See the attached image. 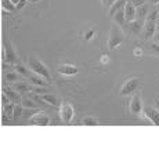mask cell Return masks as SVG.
Listing matches in <instances>:
<instances>
[{
  "instance_id": "cell-2",
  "label": "cell",
  "mask_w": 159,
  "mask_h": 159,
  "mask_svg": "<svg viewBox=\"0 0 159 159\" xmlns=\"http://www.w3.org/2000/svg\"><path fill=\"white\" fill-rule=\"evenodd\" d=\"M125 40V33L122 28L119 25H114L111 26V30H109V38H108V48L109 50H116Z\"/></svg>"
},
{
  "instance_id": "cell-27",
  "label": "cell",
  "mask_w": 159,
  "mask_h": 159,
  "mask_svg": "<svg viewBox=\"0 0 159 159\" xmlns=\"http://www.w3.org/2000/svg\"><path fill=\"white\" fill-rule=\"evenodd\" d=\"M22 112H24V107H22V104H15L14 116H13V118H15V119L21 118V116H22Z\"/></svg>"
},
{
  "instance_id": "cell-35",
  "label": "cell",
  "mask_w": 159,
  "mask_h": 159,
  "mask_svg": "<svg viewBox=\"0 0 159 159\" xmlns=\"http://www.w3.org/2000/svg\"><path fill=\"white\" fill-rule=\"evenodd\" d=\"M151 46H152V48H154V51L157 54H159V46L157 44V43H151Z\"/></svg>"
},
{
  "instance_id": "cell-26",
  "label": "cell",
  "mask_w": 159,
  "mask_h": 159,
  "mask_svg": "<svg viewBox=\"0 0 159 159\" xmlns=\"http://www.w3.org/2000/svg\"><path fill=\"white\" fill-rule=\"evenodd\" d=\"M15 71L20 73V75H22V76H30L32 75V73L29 72V69L26 68V66L21 65V64H17V65H15Z\"/></svg>"
},
{
  "instance_id": "cell-24",
  "label": "cell",
  "mask_w": 159,
  "mask_h": 159,
  "mask_svg": "<svg viewBox=\"0 0 159 159\" xmlns=\"http://www.w3.org/2000/svg\"><path fill=\"white\" fill-rule=\"evenodd\" d=\"M14 108H15V102L7 104V105L3 107V114L7 116H14Z\"/></svg>"
},
{
  "instance_id": "cell-33",
  "label": "cell",
  "mask_w": 159,
  "mask_h": 159,
  "mask_svg": "<svg viewBox=\"0 0 159 159\" xmlns=\"http://www.w3.org/2000/svg\"><path fill=\"white\" fill-rule=\"evenodd\" d=\"M26 4V0H20V3L17 4V10H22Z\"/></svg>"
},
{
  "instance_id": "cell-12",
  "label": "cell",
  "mask_w": 159,
  "mask_h": 159,
  "mask_svg": "<svg viewBox=\"0 0 159 159\" xmlns=\"http://www.w3.org/2000/svg\"><path fill=\"white\" fill-rule=\"evenodd\" d=\"M33 87L35 86H33L32 83L28 84V83H25V82H15L14 86H13V89L17 90L18 93H32Z\"/></svg>"
},
{
  "instance_id": "cell-21",
  "label": "cell",
  "mask_w": 159,
  "mask_h": 159,
  "mask_svg": "<svg viewBox=\"0 0 159 159\" xmlns=\"http://www.w3.org/2000/svg\"><path fill=\"white\" fill-rule=\"evenodd\" d=\"M2 7L4 11H14L17 10V6L11 0H2Z\"/></svg>"
},
{
  "instance_id": "cell-23",
  "label": "cell",
  "mask_w": 159,
  "mask_h": 159,
  "mask_svg": "<svg viewBox=\"0 0 159 159\" xmlns=\"http://www.w3.org/2000/svg\"><path fill=\"white\" fill-rule=\"evenodd\" d=\"M82 125H83V126H97L98 120H97L96 118H93V116H86V118H83V120H82Z\"/></svg>"
},
{
  "instance_id": "cell-13",
  "label": "cell",
  "mask_w": 159,
  "mask_h": 159,
  "mask_svg": "<svg viewBox=\"0 0 159 159\" xmlns=\"http://www.w3.org/2000/svg\"><path fill=\"white\" fill-rule=\"evenodd\" d=\"M28 79L33 86H42V87L48 86V82L44 78H42L40 75H38V73H32L30 76H28Z\"/></svg>"
},
{
  "instance_id": "cell-5",
  "label": "cell",
  "mask_w": 159,
  "mask_h": 159,
  "mask_svg": "<svg viewBox=\"0 0 159 159\" xmlns=\"http://www.w3.org/2000/svg\"><path fill=\"white\" fill-rule=\"evenodd\" d=\"M60 118L62 122L69 123L73 118V107L68 102H62L60 107Z\"/></svg>"
},
{
  "instance_id": "cell-10",
  "label": "cell",
  "mask_w": 159,
  "mask_h": 159,
  "mask_svg": "<svg viewBox=\"0 0 159 159\" xmlns=\"http://www.w3.org/2000/svg\"><path fill=\"white\" fill-rule=\"evenodd\" d=\"M155 32H157V22L155 21H148L145 20L144 24V38L148 40V39H152L155 36Z\"/></svg>"
},
{
  "instance_id": "cell-22",
  "label": "cell",
  "mask_w": 159,
  "mask_h": 159,
  "mask_svg": "<svg viewBox=\"0 0 159 159\" xmlns=\"http://www.w3.org/2000/svg\"><path fill=\"white\" fill-rule=\"evenodd\" d=\"M39 111V108H24V112H22V118L25 119H30L33 115H36Z\"/></svg>"
},
{
  "instance_id": "cell-30",
  "label": "cell",
  "mask_w": 159,
  "mask_h": 159,
  "mask_svg": "<svg viewBox=\"0 0 159 159\" xmlns=\"http://www.w3.org/2000/svg\"><path fill=\"white\" fill-rule=\"evenodd\" d=\"M10 102H13V101L10 100V97H8L6 93H3V94H2V104H3V107L7 105V104H10Z\"/></svg>"
},
{
  "instance_id": "cell-15",
  "label": "cell",
  "mask_w": 159,
  "mask_h": 159,
  "mask_svg": "<svg viewBox=\"0 0 159 159\" xmlns=\"http://www.w3.org/2000/svg\"><path fill=\"white\" fill-rule=\"evenodd\" d=\"M42 100H43L46 104H48V105L60 107V100H58V97H56L54 94H51V93L42 94Z\"/></svg>"
},
{
  "instance_id": "cell-29",
  "label": "cell",
  "mask_w": 159,
  "mask_h": 159,
  "mask_svg": "<svg viewBox=\"0 0 159 159\" xmlns=\"http://www.w3.org/2000/svg\"><path fill=\"white\" fill-rule=\"evenodd\" d=\"M32 93H35V94H46V93H48V90L47 89H42V86H35Z\"/></svg>"
},
{
  "instance_id": "cell-8",
  "label": "cell",
  "mask_w": 159,
  "mask_h": 159,
  "mask_svg": "<svg viewBox=\"0 0 159 159\" xmlns=\"http://www.w3.org/2000/svg\"><path fill=\"white\" fill-rule=\"evenodd\" d=\"M57 72L61 73L64 76H72V75H76L79 72L78 66L76 65H71V64H62L57 68Z\"/></svg>"
},
{
  "instance_id": "cell-1",
  "label": "cell",
  "mask_w": 159,
  "mask_h": 159,
  "mask_svg": "<svg viewBox=\"0 0 159 159\" xmlns=\"http://www.w3.org/2000/svg\"><path fill=\"white\" fill-rule=\"evenodd\" d=\"M28 66L33 73H38V75H40L42 78H44L48 83H51V73H50V71H48L47 66H46L39 58L29 57L28 58Z\"/></svg>"
},
{
  "instance_id": "cell-16",
  "label": "cell",
  "mask_w": 159,
  "mask_h": 159,
  "mask_svg": "<svg viewBox=\"0 0 159 159\" xmlns=\"http://www.w3.org/2000/svg\"><path fill=\"white\" fill-rule=\"evenodd\" d=\"M112 18H114V22L116 24V25H119L120 28H123L125 24H126V18H125V8H122V10H119V11H116Z\"/></svg>"
},
{
  "instance_id": "cell-11",
  "label": "cell",
  "mask_w": 159,
  "mask_h": 159,
  "mask_svg": "<svg viewBox=\"0 0 159 159\" xmlns=\"http://www.w3.org/2000/svg\"><path fill=\"white\" fill-rule=\"evenodd\" d=\"M136 6L130 2H126V6H125V18H126V22H131V21L136 20Z\"/></svg>"
},
{
  "instance_id": "cell-36",
  "label": "cell",
  "mask_w": 159,
  "mask_h": 159,
  "mask_svg": "<svg viewBox=\"0 0 159 159\" xmlns=\"http://www.w3.org/2000/svg\"><path fill=\"white\" fill-rule=\"evenodd\" d=\"M93 30H87V32H86V36H84V38H86L87 39V40H89V39H90L91 38V36H93Z\"/></svg>"
},
{
  "instance_id": "cell-19",
  "label": "cell",
  "mask_w": 159,
  "mask_h": 159,
  "mask_svg": "<svg viewBox=\"0 0 159 159\" xmlns=\"http://www.w3.org/2000/svg\"><path fill=\"white\" fill-rule=\"evenodd\" d=\"M125 6H126V0H116L114 4L109 7V15H111V17H114V14L116 13V11L125 8Z\"/></svg>"
},
{
  "instance_id": "cell-9",
  "label": "cell",
  "mask_w": 159,
  "mask_h": 159,
  "mask_svg": "<svg viewBox=\"0 0 159 159\" xmlns=\"http://www.w3.org/2000/svg\"><path fill=\"white\" fill-rule=\"evenodd\" d=\"M129 108H130V111L133 112V114H141L143 112V101H141V97L140 96H133L131 97V100H130V105H129Z\"/></svg>"
},
{
  "instance_id": "cell-37",
  "label": "cell",
  "mask_w": 159,
  "mask_h": 159,
  "mask_svg": "<svg viewBox=\"0 0 159 159\" xmlns=\"http://www.w3.org/2000/svg\"><path fill=\"white\" fill-rule=\"evenodd\" d=\"M3 125H7L8 123V118H7V115H4L3 114V122H2Z\"/></svg>"
},
{
  "instance_id": "cell-7",
  "label": "cell",
  "mask_w": 159,
  "mask_h": 159,
  "mask_svg": "<svg viewBox=\"0 0 159 159\" xmlns=\"http://www.w3.org/2000/svg\"><path fill=\"white\" fill-rule=\"evenodd\" d=\"M29 120H30V125H35V126H48L50 125V118H48V115L43 114V112H38Z\"/></svg>"
},
{
  "instance_id": "cell-18",
  "label": "cell",
  "mask_w": 159,
  "mask_h": 159,
  "mask_svg": "<svg viewBox=\"0 0 159 159\" xmlns=\"http://www.w3.org/2000/svg\"><path fill=\"white\" fill-rule=\"evenodd\" d=\"M136 20H141L144 21L147 20V15H148V6L147 4H143V6H139L136 7Z\"/></svg>"
},
{
  "instance_id": "cell-32",
  "label": "cell",
  "mask_w": 159,
  "mask_h": 159,
  "mask_svg": "<svg viewBox=\"0 0 159 159\" xmlns=\"http://www.w3.org/2000/svg\"><path fill=\"white\" fill-rule=\"evenodd\" d=\"M131 3H133L136 7H139V6H143L145 4V0H131Z\"/></svg>"
},
{
  "instance_id": "cell-20",
  "label": "cell",
  "mask_w": 159,
  "mask_h": 159,
  "mask_svg": "<svg viewBox=\"0 0 159 159\" xmlns=\"http://www.w3.org/2000/svg\"><path fill=\"white\" fill-rule=\"evenodd\" d=\"M21 76H22V75H20L17 71H11V72L6 73L4 78H6V80L10 82V83H15L17 80H20V79H21Z\"/></svg>"
},
{
  "instance_id": "cell-40",
  "label": "cell",
  "mask_w": 159,
  "mask_h": 159,
  "mask_svg": "<svg viewBox=\"0 0 159 159\" xmlns=\"http://www.w3.org/2000/svg\"><path fill=\"white\" fill-rule=\"evenodd\" d=\"M152 4H159V0H151Z\"/></svg>"
},
{
  "instance_id": "cell-4",
  "label": "cell",
  "mask_w": 159,
  "mask_h": 159,
  "mask_svg": "<svg viewBox=\"0 0 159 159\" xmlns=\"http://www.w3.org/2000/svg\"><path fill=\"white\" fill-rule=\"evenodd\" d=\"M3 58L6 60V62L8 64H15L17 62V54L14 53L13 46L8 42L7 38H4V50H3Z\"/></svg>"
},
{
  "instance_id": "cell-39",
  "label": "cell",
  "mask_w": 159,
  "mask_h": 159,
  "mask_svg": "<svg viewBox=\"0 0 159 159\" xmlns=\"http://www.w3.org/2000/svg\"><path fill=\"white\" fill-rule=\"evenodd\" d=\"M154 39H155V40H159V29L157 30V32H155V36H154Z\"/></svg>"
},
{
  "instance_id": "cell-14",
  "label": "cell",
  "mask_w": 159,
  "mask_h": 159,
  "mask_svg": "<svg viewBox=\"0 0 159 159\" xmlns=\"http://www.w3.org/2000/svg\"><path fill=\"white\" fill-rule=\"evenodd\" d=\"M3 93H6L8 97H10V100L13 102H15V104H21V101H22V97L18 94V91L17 90H14L13 87H4L3 89Z\"/></svg>"
},
{
  "instance_id": "cell-42",
  "label": "cell",
  "mask_w": 159,
  "mask_h": 159,
  "mask_svg": "<svg viewBox=\"0 0 159 159\" xmlns=\"http://www.w3.org/2000/svg\"><path fill=\"white\" fill-rule=\"evenodd\" d=\"M29 2H30V3H39L40 0H29Z\"/></svg>"
},
{
  "instance_id": "cell-25",
  "label": "cell",
  "mask_w": 159,
  "mask_h": 159,
  "mask_svg": "<svg viewBox=\"0 0 159 159\" xmlns=\"http://www.w3.org/2000/svg\"><path fill=\"white\" fill-rule=\"evenodd\" d=\"M21 104H22L24 108H38V105H36L35 100L33 98H22V101H21Z\"/></svg>"
},
{
  "instance_id": "cell-6",
  "label": "cell",
  "mask_w": 159,
  "mask_h": 159,
  "mask_svg": "<svg viewBox=\"0 0 159 159\" xmlns=\"http://www.w3.org/2000/svg\"><path fill=\"white\" fill-rule=\"evenodd\" d=\"M143 114L152 125L159 126V111L154 107H144L143 108Z\"/></svg>"
},
{
  "instance_id": "cell-38",
  "label": "cell",
  "mask_w": 159,
  "mask_h": 159,
  "mask_svg": "<svg viewBox=\"0 0 159 159\" xmlns=\"http://www.w3.org/2000/svg\"><path fill=\"white\" fill-rule=\"evenodd\" d=\"M101 62L104 64V62H108V57H107V56H102L101 57Z\"/></svg>"
},
{
  "instance_id": "cell-28",
  "label": "cell",
  "mask_w": 159,
  "mask_h": 159,
  "mask_svg": "<svg viewBox=\"0 0 159 159\" xmlns=\"http://www.w3.org/2000/svg\"><path fill=\"white\" fill-rule=\"evenodd\" d=\"M158 15H159V10H152L151 13L147 15V20H148V21H155V22H157Z\"/></svg>"
},
{
  "instance_id": "cell-41",
  "label": "cell",
  "mask_w": 159,
  "mask_h": 159,
  "mask_svg": "<svg viewBox=\"0 0 159 159\" xmlns=\"http://www.w3.org/2000/svg\"><path fill=\"white\" fill-rule=\"evenodd\" d=\"M11 2H13V3H14V4H15V6H17V4H18V3H20V0H11Z\"/></svg>"
},
{
  "instance_id": "cell-31",
  "label": "cell",
  "mask_w": 159,
  "mask_h": 159,
  "mask_svg": "<svg viewBox=\"0 0 159 159\" xmlns=\"http://www.w3.org/2000/svg\"><path fill=\"white\" fill-rule=\"evenodd\" d=\"M115 2L116 0H101V4H102V7H111Z\"/></svg>"
},
{
  "instance_id": "cell-34",
  "label": "cell",
  "mask_w": 159,
  "mask_h": 159,
  "mask_svg": "<svg viewBox=\"0 0 159 159\" xmlns=\"http://www.w3.org/2000/svg\"><path fill=\"white\" fill-rule=\"evenodd\" d=\"M133 54H134L136 57H143V50H141V48H134V50H133Z\"/></svg>"
},
{
  "instance_id": "cell-3",
  "label": "cell",
  "mask_w": 159,
  "mask_h": 159,
  "mask_svg": "<svg viewBox=\"0 0 159 159\" xmlns=\"http://www.w3.org/2000/svg\"><path fill=\"white\" fill-rule=\"evenodd\" d=\"M139 84H140V78H131V79H129V80H126V82H125V84L122 86L120 96L126 97V96L133 94L134 91L137 90Z\"/></svg>"
},
{
  "instance_id": "cell-17",
  "label": "cell",
  "mask_w": 159,
  "mask_h": 159,
  "mask_svg": "<svg viewBox=\"0 0 159 159\" xmlns=\"http://www.w3.org/2000/svg\"><path fill=\"white\" fill-rule=\"evenodd\" d=\"M129 29H130V33H133V35H137V33H140V30H141V28L144 26V21L141 20H134L131 21V22H129Z\"/></svg>"
}]
</instances>
